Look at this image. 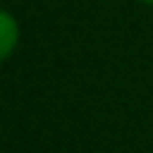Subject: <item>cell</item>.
I'll list each match as a JSON object with an SVG mask.
<instances>
[{
  "label": "cell",
  "mask_w": 153,
  "mask_h": 153,
  "mask_svg": "<svg viewBox=\"0 0 153 153\" xmlns=\"http://www.w3.org/2000/svg\"><path fill=\"white\" fill-rule=\"evenodd\" d=\"M19 45V22L12 12L0 10V62L7 60Z\"/></svg>",
  "instance_id": "1"
},
{
  "label": "cell",
  "mask_w": 153,
  "mask_h": 153,
  "mask_svg": "<svg viewBox=\"0 0 153 153\" xmlns=\"http://www.w3.org/2000/svg\"><path fill=\"white\" fill-rule=\"evenodd\" d=\"M141 2H146V5H153V0H141Z\"/></svg>",
  "instance_id": "2"
}]
</instances>
